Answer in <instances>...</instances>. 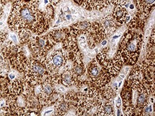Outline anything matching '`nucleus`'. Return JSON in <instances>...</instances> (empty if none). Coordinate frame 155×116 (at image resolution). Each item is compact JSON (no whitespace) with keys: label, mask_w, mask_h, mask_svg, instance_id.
Here are the masks:
<instances>
[{"label":"nucleus","mask_w":155,"mask_h":116,"mask_svg":"<svg viewBox=\"0 0 155 116\" xmlns=\"http://www.w3.org/2000/svg\"><path fill=\"white\" fill-rule=\"evenodd\" d=\"M111 88H113V89L114 91H117V89H118V86H117V82H114V83H113V84H112V85H111Z\"/></svg>","instance_id":"obj_28"},{"label":"nucleus","mask_w":155,"mask_h":116,"mask_svg":"<svg viewBox=\"0 0 155 116\" xmlns=\"http://www.w3.org/2000/svg\"><path fill=\"white\" fill-rule=\"evenodd\" d=\"M129 0H117V2H118V5H126L128 2Z\"/></svg>","instance_id":"obj_24"},{"label":"nucleus","mask_w":155,"mask_h":116,"mask_svg":"<svg viewBox=\"0 0 155 116\" xmlns=\"http://www.w3.org/2000/svg\"><path fill=\"white\" fill-rule=\"evenodd\" d=\"M10 37L15 43H16L18 42L17 37H16V36L15 34H10Z\"/></svg>","instance_id":"obj_26"},{"label":"nucleus","mask_w":155,"mask_h":116,"mask_svg":"<svg viewBox=\"0 0 155 116\" xmlns=\"http://www.w3.org/2000/svg\"><path fill=\"white\" fill-rule=\"evenodd\" d=\"M69 33L68 28H60L58 30H54L50 31L47 37L49 41L53 44H57L58 43L62 42L66 37Z\"/></svg>","instance_id":"obj_12"},{"label":"nucleus","mask_w":155,"mask_h":116,"mask_svg":"<svg viewBox=\"0 0 155 116\" xmlns=\"http://www.w3.org/2000/svg\"><path fill=\"white\" fill-rule=\"evenodd\" d=\"M65 90V89L64 86H60V87L58 88V89H57V91H59V92H63Z\"/></svg>","instance_id":"obj_30"},{"label":"nucleus","mask_w":155,"mask_h":116,"mask_svg":"<svg viewBox=\"0 0 155 116\" xmlns=\"http://www.w3.org/2000/svg\"><path fill=\"white\" fill-rule=\"evenodd\" d=\"M128 28L120 42L117 53L124 65H133L137 63L143 40V34L137 30Z\"/></svg>","instance_id":"obj_2"},{"label":"nucleus","mask_w":155,"mask_h":116,"mask_svg":"<svg viewBox=\"0 0 155 116\" xmlns=\"http://www.w3.org/2000/svg\"><path fill=\"white\" fill-rule=\"evenodd\" d=\"M13 1V0H1V3L4 5H5L6 4V3L7 2H8V1Z\"/></svg>","instance_id":"obj_31"},{"label":"nucleus","mask_w":155,"mask_h":116,"mask_svg":"<svg viewBox=\"0 0 155 116\" xmlns=\"http://www.w3.org/2000/svg\"><path fill=\"white\" fill-rule=\"evenodd\" d=\"M71 106L70 102L65 97V95H62L58 100L54 103V110L56 115H62L65 114L69 110Z\"/></svg>","instance_id":"obj_14"},{"label":"nucleus","mask_w":155,"mask_h":116,"mask_svg":"<svg viewBox=\"0 0 155 116\" xmlns=\"http://www.w3.org/2000/svg\"><path fill=\"white\" fill-rule=\"evenodd\" d=\"M106 34L104 32L102 27L98 22L91 23V27L90 33L88 34L87 44L91 49L94 48L96 44L105 39Z\"/></svg>","instance_id":"obj_8"},{"label":"nucleus","mask_w":155,"mask_h":116,"mask_svg":"<svg viewBox=\"0 0 155 116\" xmlns=\"http://www.w3.org/2000/svg\"><path fill=\"white\" fill-rule=\"evenodd\" d=\"M130 9H134V5H133V4H131V5H130Z\"/></svg>","instance_id":"obj_39"},{"label":"nucleus","mask_w":155,"mask_h":116,"mask_svg":"<svg viewBox=\"0 0 155 116\" xmlns=\"http://www.w3.org/2000/svg\"><path fill=\"white\" fill-rule=\"evenodd\" d=\"M91 22L88 21H79L68 27L70 33L76 37L81 34H88L91 30Z\"/></svg>","instance_id":"obj_10"},{"label":"nucleus","mask_w":155,"mask_h":116,"mask_svg":"<svg viewBox=\"0 0 155 116\" xmlns=\"http://www.w3.org/2000/svg\"><path fill=\"white\" fill-rule=\"evenodd\" d=\"M108 48H104L101 52L98 53L95 57L97 62L102 65L103 68L113 77L120 71L122 66V62L116 53L113 57H108Z\"/></svg>","instance_id":"obj_5"},{"label":"nucleus","mask_w":155,"mask_h":116,"mask_svg":"<svg viewBox=\"0 0 155 116\" xmlns=\"http://www.w3.org/2000/svg\"><path fill=\"white\" fill-rule=\"evenodd\" d=\"M68 10V8L67 6H65L63 7V11H67Z\"/></svg>","instance_id":"obj_37"},{"label":"nucleus","mask_w":155,"mask_h":116,"mask_svg":"<svg viewBox=\"0 0 155 116\" xmlns=\"http://www.w3.org/2000/svg\"><path fill=\"white\" fill-rule=\"evenodd\" d=\"M155 0H134L137 11L148 18L154 8Z\"/></svg>","instance_id":"obj_13"},{"label":"nucleus","mask_w":155,"mask_h":116,"mask_svg":"<svg viewBox=\"0 0 155 116\" xmlns=\"http://www.w3.org/2000/svg\"><path fill=\"white\" fill-rule=\"evenodd\" d=\"M116 115H118V116L122 115V114H121V112H120V110H119V108H118V109H117V114H116Z\"/></svg>","instance_id":"obj_36"},{"label":"nucleus","mask_w":155,"mask_h":116,"mask_svg":"<svg viewBox=\"0 0 155 116\" xmlns=\"http://www.w3.org/2000/svg\"><path fill=\"white\" fill-rule=\"evenodd\" d=\"M81 5L87 10H101L107 6L106 0H84Z\"/></svg>","instance_id":"obj_15"},{"label":"nucleus","mask_w":155,"mask_h":116,"mask_svg":"<svg viewBox=\"0 0 155 116\" xmlns=\"http://www.w3.org/2000/svg\"><path fill=\"white\" fill-rule=\"evenodd\" d=\"M122 104V100L120 97H117L116 101V106L117 108H120Z\"/></svg>","instance_id":"obj_23"},{"label":"nucleus","mask_w":155,"mask_h":116,"mask_svg":"<svg viewBox=\"0 0 155 116\" xmlns=\"http://www.w3.org/2000/svg\"><path fill=\"white\" fill-rule=\"evenodd\" d=\"M66 19H67V20H70V19H71V18H72V16H71V14H67V15H66Z\"/></svg>","instance_id":"obj_35"},{"label":"nucleus","mask_w":155,"mask_h":116,"mask_svg":"<svg viewBox=\"0 0 155 116\" xmlns=\"http://www.w3.org/2000/svg\"><path fill=\"white\" fill-rule=\"evenodd\" d=\"M78 41L79 42V43L80 44L81 46L84 48H85L87 47V40L85 39V37L84 36H81L79 39H78Z\"/></svg>","instance_id":"obj_21"},{"label":"nucleus","mask_w":155,"mask_h":116,"mask_svg":"<svg viewBox=\"0 0 155 116\" xmlns=\"http://www.w3.org/2000/svg\"><path fill=\"white\" fill-rule=\"evenodd\" d=\"M94 51H96V53H97V48H94Z\"/></svg>","instance_id":"obj_41"},{"label":"nucleus","mask_w":155,"mask_h":116,"mask_svg":"<svg viewBox=\"0 0 155 116\" xmlns=\"http://www.w3.org/2000/svg\"><path fill=\"white\" fill-rule=\"evenodd\" d=\"M44 13V14L45 17L47 18V19L49 21L53 19L54 14V7L51 4H48L45 10L42 11Z\"/></svg>","instance_id":"obj_20"},{"label":"nucleus","mask_w":155,"mask_h":116,"mask_svg":"<svg viewBox=\"0 0 155 116\" xmlns=\"http://www.w3.org/2000/svg\"><path fill=\"white\" fill-rule=\"evenodd\" d=\"M60 79L61 83L64 86L70 87L73 85H77L79 83V80L74 76L71 69L65 70L61 76Z\"/></svg>","instance_id":"obj_16"},{"label":"nucleus","mask_w":155,"mask_h":116,"mask_svg":"<svg viewBox=\"0 0 155 116\" xmlns=\"http://www.w3.org/2000/svg\"><path fill=\"white\" fill-rule=\"evenodd\" d=\"M101 90V92L103 97L105 98L107 100L111 102L115 94L114 91L113 89V88L110 87L109 85H107Z\"/></svg>","instance_id":"obj_19"},{"label":"nucleus","mask_w":155,"mask_h":116,"mask_svg":"<svg viewBox=\"0 0 155 116\" xmlns=\"http://www.w3.org/2000/svg\"><path fill=\"white\" fill-rule=\"evenodd\" d=\"M3 13H4V5L1 2H0V19L3 16Z\"/></svg>","instance_id":"obj_27"},{"label":"nucleus","mask_w":155,"mask_h":116,"mask_svg":"<svg viewBox=\"0 0 155 116\" xmlns=\"http://www.w3.org/2000/svg\"><path fill=\"white\" fill-rule=\"evenodd\" d=\"M99 24L107 36H110L121 25L116 21L111 14L103 17L100 20Z\"/></svg>","instance_id":"obj_9"},{"label":"nucleus","mask_w":155,"mask_h":116,"mask_svg":"<svg viewBox=\"0 0 155 116\" xmlns=\"http://www.w3.org/2000/svg\"><path fill=\"white\" fill-rule=\"evenodd\" d=\"M38 0H14L8 24L12 30H28L39 34L49 27V21L40 10Z\"/></svg>","instance_id":"obj_1"},{"label":"nucleus","mask_w":155,"mask_h":116,"mask_svg":"<svg viewBox=\"0 0 155 116\" xmlns=\"http://www.w3.org/2000/svg\"><path fill=\"white\" fill-rule=\"evenodd\" d=\"M111 15L120 25L127 24L131 20V16L128 13L127 7L125 5H117L115 6Z\"/></svg>","instance_id":"obj_11"},{"label":"nucleus","mask_w":155,"mask_h":116,"mask_svg":"<svg viewBox=\"0 0 155 116\" xmlns=\"http://www.w3.org/2000/svg\"><path fill=\"white\" fill-rule=\"evenodd\" d=\"M8 76H9V78L10 79H13L15 78V75L13 73H10Z\"/></svg>","instance_id":"obj_33"},{"label":"nucleus","mask_w":155,"mask_h":116,"mask_svg":"<svg viewBox=\"0 0 155 116\" xmlns=\"http://www.w3.org/2000/svg\"><path fill=\"white\" fill-rule=\"evenodd\" d=\"M106 44H107V40L106 39H104V40H102L101 42V45H102V46L106 45Z\"/></svg>","instance_id":"obj_32"},{"label":"nucleus","mask_w":155,"mask_h":116,"mask_svg":"<svg viewBox=\"0 0 155 116\" xmlns=\"http://www.w3.org/2000/svg\"><path fill=\"white\" fill-rule=\"evenodd\" d=\"M106 3L107 5H114L116 6L118 5L117 0H106Z\"/></svg>","instance_id":"obj_22"},{"label":"nucleus","mask_w":155,"mask_h":116,"mask_svg":"<svg viewBox=\"0 0 155 116\" xmlns=\"http://www.w3.org/2000/svg\"><path fill=\"white\" fill-rule=\"evenodd\" d=\"M62 0H49L50 4H51L53 6L57 5Z\"/></svg>","instance_id":"obj_25"},{"label":"nucleus","mask_w":155,"mask_h":116,"mask_svg":"<svg viewBox=\"0 0 155 116\" xmlns=\"http://www.w3.org/2000/svg\"><path fill=\"white\" fill-rule=\"evenodd\" d=\"M87 79L90 86H94L99 89H102L113 77L94 58L86 68Z\"/></svg>","instance_id":"obj_4"},{"label":"nucleus","mask_w":155,"mask_h":116,"mask_svg":"<svg viewBox=\"0 0 155 116\" xmlns=\"http://www.w3.org/2000/svg\"><path fill=\"white\" fill-rule=\"evenodd\" d=\"M67 57L66 56L64 49L57 50L51 53L48 58H46L48 72L51 74H56L59 68L67 63Z\"/></svg>","instance_id":"obj_6"},{"label":"nucleus","mask_w":155,"mask_h":116,"mask_svg":"<svg viewBox=\"0 0 155 116\" xmlns=\"http://www.w3.org/2000/svg\"><path fill=\"white\" fill-rule=\"evenodd\" d=\"M24 73L26 83L33 85L40 84L50 74L45 56H32Z\"/></svg>","instance_id":"obj_3"},{"label":"nucleus","mask_w":155,"mask_h":116,"mask_svg":"<svg viewBox=\"0 0 155 116\" xmlns=\"http://www.w3.org/2000/svg\"><path fill=\"white\" fill-rule=\"evenodd\" d=\"M53 111V109H50V110H48V111H45V112H44V115H47V114H50V113L52 112Z\"/></svg>","instance_id":"obj_34"},{"label":"nucleus","mask_w":155,"mask_h":116,"mask_svg":"<svg viewBox=\"0 0 155 116\" xmlns=\"http://www.w3.org/2000/svg\"><path fill=\"white\" fill-rule=\"evenodd\" d=\"M53 45L47 36L41 37L37 36L30 43V49L33 56H45L47 53L52 48Z\"/></svg>","instance_id":"obj_7"},{"label":"nucleus","mask_w":155,"mask_h":116,"mask_svg":"<svg viewBox=\"0 0 155 116\" xmlns=\"http://www.w3.org/2000/svg\"><path fill=\"white\" fill-rule=\"evenodd\" d=\"M3 24V22H0V25H2Z\"/></svg>","instance_id":"obj_42"},{"label":"nucleus","mask_w":155,"mask_h":116,"mask_svg":"<svg viewBox=\"0 0 155 116\" xmlns=\"http://www.w3.org/2000/svg\"><path fill=\"white\" fill-rule=\"evenodd\" d=\"M128 70H129V68H128V67H126V68H125V69H124V71H125V73H127L128 71Z\"/></svg>","instance_id":"obj_38"},{"label":"nucleus","mask_w":155,"mask_h":116,"mask_svg":"<svg viewBox=\"0 0 155 116\" xmlns=\"http://www.w3.org/2000/svg\"><path fill=\"white\" fill-rule=\"evenodd\" d=\"M74 76L79 80H84L82 79V77L86 73V66L84 64L83 60H79L73 63V68H71Z\"/></svg>","instance_id":"obj_17"},{"label":"nucleus","mask_w":155,"mask_h":116,"mask_svg":"<svg viewBox=\"0 0 155 116\" xmlns=\"http://www.w3.org/2000/svg\"><path fill=\"white\" fill-rule=\"evenodd\" d=\"M119 77H120L122 79H124L125 78V75L124 74H120Z\"/></svg>","instance_id":"obj_40"},{"label":"nucleus","mask_w":155,"mask_h":116,"mask_svg":"<svg viewBox=\"0 0 155 116\" xmlns=\"http://www.w3.org/2000/svg\"><path fill=\"white\" fill-rule=\"evenodd\" d=\"M122 97V101L123 102V106L124 109L127 106L133 104V96H132V89L127 85L125 82L124 86L120 93Z\"/></svg>","instance_id":"obj_18"},{"label":"nucleus","mask_w":155,"mask_h":116,"mask_svg":"<svg viewBox=\"0 0 155 116\" xmlns=\"http://www.w3.org/2000/svg\"><path fill=\"white\" fill-rule=\"evenodd\" d=\"M76 4L78 5H81L84 2V0H73Z\"/></svg>","instance_id":"obj_29"}]
</instances>
